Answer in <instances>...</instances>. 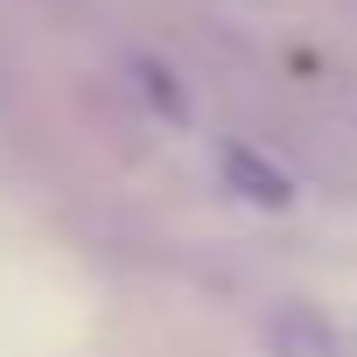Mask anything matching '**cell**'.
Returning a JSON list of instances; mask_svg holds the SVG:
<instances>
[{"label":"cell","mask_w":357,"mask_h":357,"mask_svg":"<svg viewBox=\"0 0 357 357\" xmlns=\"http://www.w3.org/2000/svg\"><path fill=\"white\" fill-rule=\"evenodd\" d=\"M225 175H231V190L245 197V204H266V211H280L294 190H287V175L280 168H266L252 147H225Z\"/></svg>","instance_id":"obj_2"},{"label":"cell","mask_w":357,"mask_h":357,"mask_svg":"<svg viewBox=\"0 0 357 357\" xmlns=\"http://www.w3.org/2000/svg\"><path fill=\"white\" fill-rule=\"evenodd\" d=\"M140 84H147V98H154V105H168V119H190L183 91H175V77H168L161 63H140Z\"/></svg>","instance_id":"obj_3"},{"label":"cell","mask_w":357,"mask_h":357,"mask_svg":"<svg viewBox=\"0 0 357 357\" xmlns=\"http://www.w3.org/2000/svg\"><path fill=\"white\" fill-rule=\"evenodd\" d=\"M266 343H273V357H336V329L315 308H280Z\"/></svg>","instance_id":"obj_1"}]
</instances>
